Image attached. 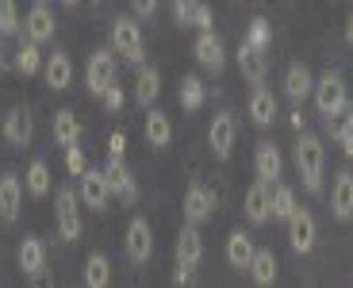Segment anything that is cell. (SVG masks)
<instances>
[{
  "mask_svg": "<svg viewBox=\"0 0 353 288\" xmlns=\"http://www.w3.org/2000/svg\"><path fill=\"white\" fill-rule=\"evenodd\" d=\"M203 96H208V88H203V81L196 77V73H188V77L181 81V104H185L188 112H196V108L203 104Z\"/></svg>",
  "mask_w": 353,
  "mask_h": 288,
  "instance_id": "d590c367",
  "label": "cell"
},
{
  "mask_svg": "<svg viewBox=\"0 0 353 288\" xmlns=\"http://www.w3.org/2000/svg\"><path fill=\"white\" fill-rule=\"evenodd\" d=\"M23 35V19H19V8L12 0H0V39Z\"/></svg>",
  "mask_w": 353,
  "mask_h": 288,
  "instance_id": "e575fe53",
  "label": "cell"
},
{
  "mask_svg": "<svg viewBox=\"0 0 353 288\" xmlns=\"http://www.w3.org/2000/svg\"><path fill=\"white\" fill-rule=\"evenodd\" d=\"M250 277H254L257 288H269V285H273V280H276V253L257 246L254 262H250Z\"/></svg>",
  "mask_w": 353,
  "mask_h": 288,
  "instance_id": "f1b7e54d",
  "label": "cell"
},
{
  "mask_svg": "<svg viewBox=\"0 0 353 288\" xmlns=\"http://www.w3.org/2000/svg\"><path fill=\"white\" fill-rule=\"evenodd\" d=\"M73 81V61L65 50H54L50 58H46V85L54 88V93H65Z\"/></svg>",
  "mask_w": 353,
  "mask_h": 288,
  "instance_id": "d4e9b609",
  "label": "cell"
},
{
  "mask_svg": "<svg viewBox=\"0 0 353 288\" xmlns=\"http://www.w3.org/2000/svg\"><path fill=\"white\" fill-rule=\"evenodd\" d=\"M150 253H154V231L142 215H134L131 227H127V258H131L134 265H146Z\"/></svg>",
  "mask_w": 353,
  "mask_h": 288,
  "instance_id": "30bf717a",
  "label": "cell"
},
{
  "mask_svg": "<svg viewBox=\"0 0 353 288\" xmlns=\"http://www.w3.org/2000/svg\"><path fill=\"white\" fill-rule=\"evenodd\" d=\"M123 154H127V135L123 131H112V135H108V157L123 162Z\"/></svg>",
  "mask_w": 353,
  "mask_h": 288,
  "instance_id": "ab89813d",
  "label": "cell"
},
{
  "mask_svg": "<svg viewBox=\"0 0 353 288\" xmlns=\"http://www.w3.org/2000/svg\"><path fill=\"white\" fill-rule=\"evenodd\" d=\"M234 139H239V119L234 112H219L212 123H208V146L219 162H227L230 150H234Z\"/></svg>",
  "mask_w": 353,
  "mask_h": 288,
  "instance_id": "5b68a950",
  "label": "cell"
},
{
  "mask_svg": "<svg viewBox=\"0 0 353 288\" xmlns=\"http://www.w3.org/2000/svg\"><path fill=\"white\" fill-rule=\"evenodd\" d=\"M315 112L327 119V127H334L338 123V115L350 108V93H345V77L338 70H327L323 77L315 81Z\"/></svg>",
  "mask_w": 353,
  "mask_h": 288,
  "instance_id": "6da1fadb",
  "label": "cell"
},
{
  "mask_svg": "<svg viewBox=\"0 0 353 288\" xmlns=\"http://www.w3.org/2000/svg\"><path fill=\"white\" fill-rule=\"evenodd\" d=\"M100 100H104V108H108V112H119V108L127 104V93H123V88H119V85H112V88H108L104 96H100Z\"/></svg>",
  "mask_w": 353,
  "mask_h": 288,
  "instance_id": "b9f144b4",
  "label": "cell"
},
{
  "mask_svg": "<svg viewBox=\"0 0 353 288\" xmlns=\"http://www.w3.org/2000/svg\"><path fill=\"white\" fill-rule=\"evenodd\" d=\"M269 215H273V184L254 181L246 189V219L250 223H269Z\"/></svg>",
  "mask_w": 353,
  "mask_h": 288,
  "instance_id": "ac0fdd59",
  "label": "cell"
},
{
  "mask_svg": "<svg viewBox=\"0 0 353 288\" xmlns=\"http://www.w3.org/2000/svg\"><path fill=\"white\" fill-rule=\"evenodd\" d=\"M54 227L65 242L81 238V196L73 189H58L54 192Z\"/></svg>",
  "mask_w": 353,
  "mask_h": 288,
  "instance_id": "3957f363",
  "label": "cell"
},
{
  "mask_svg": "<svg viewBox=\"0 0 353 288\" xmlns=\"http://www.w3.org/2000/svg\"><path fill=\"white\" fill-rule=\"evenodd\" d=\"M54 27H58V19H54L50 4H31V8H27V19H23V39L27 43H35V46L50 43Z\"/></svg>",
  "mask_w": 353,
  "mask_h": 288,
  "instance_id": "52a82bcc",
  "label": "cell"
},
{
  "mask_svg": "<svg viewBox=\"0 0 353 288\" xmlns=\"http://www.w3.org/2000/svg\"><path fill=\"white\" fill-rule=\"evenodd\" d=\"M81 200H85V208L92 211H108V204H112V189H108V177L104 169H88L85 177H81Z\"/></svg>",
  "mask_w": 353,
  "mask_h": 288,
  "instance_id": "9a60e30c",
  "label": "cell"
},
{
  "mask_svg": "<svg viewBox=\"0 0 353 288\" xmlns=\"http://www.w3.org/2000/svg\"><path fill=\"white\" fill-rule=\"evenodd\" d=\"M239 70H242V77H246L254 88H261V85H265V70H269V61H265V54H257L254 46L242 43V46H239Z\"/></svg>",
  "mask_w": 353,
  "mask_h": 288,
  "instance_id": "4316f807",
  "label": "cell"
},
{
  "mask_svg": "<svg viewBox=\"0 0 353 288\" xmlns=\"http://www.w3.org/2000/svg\"><path fill=\"white\" fill-rule=\"evenodd\" d=\"M173 288H196V269L176 265V269H173Z\"/></svg>",
  "mask_w": 353,
  "mask_h": 288,
  "instance_id": "7bdbcfd3",
  "label": "cell"
},
{
  "mask_svg": "<svg viewBox=\"0 0 353 288\" xmlns=\"http://www.w3.org/2000/svg\"><path fill=\"white\" fill-rule=\"evenodd\" d=\"M19 269H23V277H43V269H46V246H43V238H35V235H27L23 242H19Z\"/></svg>",
  "mask_w": 353,
  "mask_h": 288,
  "instance_id": "603a6c76",
  "label": "cell"
},
{
  "mask_svg": "<svg viewBox=\"0 0 353 288\" xmlns=\"http://www.w3.org/2000/svg\"><path fill=\"white\" fill-rule=\"evenodd\" d=\"M39 66H43V54H39V46L27 43V39H19V50H16V58H12V70L23 73V77H31V73H39Z\"/></svg>",
  "mask_w": 353,
  "mask_h": 288,
  "instance_id": "1f68e13d",
  "label": "cell"
},
{
  "mask_svg": "<svg viewBox=\"0 0 353 288\" xmlns=\"http://www.w3.org/2000/svg\"><path fill=\"white\" fill-rule=\"evenodd\" d=\"M246 112H250V119L257 123V127H269V123L276 119V96L269 93V88H254L250 93V104H246Z\"/></svg>",
  "mask_w": 353,
  "mask_h": 288,
  "instance_id": "484cf974",
  "label": "cell"
},
{
  "mask_svg": "<svg viewBox=\"0 0 353 288\" xmlns=\"http://www.w3.org/2000/svg\"><path fill=\"white\" fill-rule=\"evenodd\" d=\"M142 135H146V142H150L154 150H165L169 142H173V119H169V112L150 108V112H146V123H142Z\"/></svg>",
  "mask_w": 353,
  "mask_h": 288,
  "instance_id": "7402d4cb",
  "label": "cell"
},
{
  "mask_svg": "<svg viewBox=\"0 0 353 288\" xmlns=\"http://www.w3.org/2000/svg\"><path fill=\"white\" fill-rule=\"evenodd\" d=\"M192 54H196V61H200L208 73H219L223 66H227V46H223V39L215 35V31H203V35H196Z\"/></svg>",
  "mask_w": 353,
  "mask_h": 288,
  "instance_id": "7c38bea8",
  "label": "cell"
},
{
  "mask_svg": "<svg viewBox=\"0 0 353 288\" xmlns=\"http://www.w3.org/2000/svg\"><path fill=\"white\" fill-rule=\"evenodd\" d=\"M296 211H300V208H296V192H292L288 184H273V215L288 223Z\"/></svg>",
  "mask_w": 353,
  "mask_h": 288,
  "instance_id": "836d02e7",
  "label": "cell"
},
{
  "mask_svg": "<svg viewBox=\"0 0 353 288\" xmlns=\"http://www.w3.org/2000/svg\"><path fill=\"white\" fill-rule=\"evenodd\" d=\"M311 93H315V77H311V70L303 66V61H292L288 73H284V96L300 108Z\"/></svg>",
  "mask_w": 353,
  "mask_h": 288,
  "instance_id": "2e32d148",
  "label": "cell"
},
{
  "mask_svg": "<svg viewBox=\"0 0 353 288\" xmlns=\"http://www.w3.org/2000/svg\"><path fill=\"white\" fill-rule=\"evenodd\" d=\"M330 135L338 139L342 154L353 157V108H345V112H342V123H334V127H330Z\"/></svg>",
  "mask_w": 353,
  "mask_h": 288,
  "instance_id": "8d00e7d4",
  "label": "cell"
},
{
  "mask_svg": "<svg viewBox=\"0 0 353 288\" xmlns=\"http://www.w3.org/2000/svg\"><path fill=\"white\" fill-rule=\"evenodd\" d=\"M35 288H54V285H50V280H39V285H35Z\"/></svg>",
  "mask_w": 353,
  "mask_h": 288,
  "instance_id": "7dc6e473",
  "label": "cell"
},
{
  "mask_svg": "<svg viewBox=\"0 0 353 288\" xmlns=\"http://www.w3.org/2000/svg\"><path fill=\"white\" fill-rule=\"evenodd\" d=\"M345 43L353 46V16H350V23H345Z\"/></svg>",
  "mask_w": 353,
  "mask_h": 288,
  "instance_id": "bcb514c9",
  "label": "cell"
},
{
  "mask_svg": "<svg viewBox=\"0 0 353 288\" xmlns=\"http://www.w3.org/2000/svg\"><path fill=\"white\" fill-rule=\"evenodd\" d=\"M169 12H173V23L176 27L192 23V0H173V8H169Z\"/></svg>",
  "mask_w": 353,
  "mask_h": 288,
  "instance_id": "f35d334b",
  "label": "cell"
},
{
  "mask_svg": "<svg viewBox=\"0 0 353 288\" xmlns=\"http://www.w3.org/2000/svg\"><path fill=\"white\" fill-rule=\"evenodd\" d=\"M112 50L119 54V58L134 61V66L142 61V54H146V39H142V27L134 23L131 16H115V23H112Z\"/></svg>",
  "mask_w": 353,
  "mask_h": 288,
  "instance_id": "277c9868",
  "label": "cell"
},
{
  "mask_svg": "<svg viewBox=\"0 0 353 288\" xmlns=\"http://www.w3.org/2000/svg\"><path fill=\"white\" fill-rule=\"evenodd\" d=\"M323 166H327L323 139L303 131L300 139H296V169H300L303 189H307V192H323Z\"/></svg>",
  "mask_w": 353,
  "mask_h": 288,
  "instance_id": "7a4b0ae2",
  "label": "cell"
},
{
  "mask_svg": "<svg viewBox=\"0 0 353 288\" xmlns=\"http://www.w3.org/2000/svg\"><path fill=\"white\" fill-rule=\"evenodd\" d=\"M158 96H161V73H158V66H142L139 81H134V100L146 108V104H154Z\"/></svg>",
  "mask_w": 353,
  "mask_h": 288,
  "instance_id": "83f0119b",
  "label": "cell"
},
{
  "mask_svg": "<svg viewBox=\"0 0 353 288\" xmlns=\"http://www.w3.org/2000/svg\"><path fill=\"white\" fill-rule=\"evenodd\" d=\"M188 27H200V35L212 31V8H208V4H192V23Z\"/></svg>",
  "mask_w": 353,
  "mask_h": 288,
  "instance_id": "60d3db41",
  "label": "cell"
},
{
  "mask_svg": "<svg viewBox=\"0 0 353 288\" xmlns=\"http://www.w3.org/2000/svg\"><path fill=\"white\" fill-rule=\"evenodd\" d=\"M212 211H215V192L203 189V184H192L185 192V219L192 227H200L203 219H212Z\"/></svg>",
  "mask_w": 353,
  "mask_h": 288,
  "instance_id": "d6986e66",
  "label": "cell"
},
{
  "mask_svg": "<svg viewBox=\"0 0 353 288\" xmlns=\"http://www.w3.org/2000/svg\"><path fill=\"white\" fill-rule=\"evenodd\" d=\"M269 43H273V27H269V19H250V27H246V46H254L257 54H265L269 50Z\"/></svg>",
  "mask_w": 353,
  "mask_h": 288,
  "instance_id": "d6a6232c",
  "label": "cell"
},
{
  "mask_svg": "<svg viewBox=\"0 0 353 288\" xmlns=\"http://www.w3.org/2000/svg\"><path fill=\"white\" fill-rule=\"evenodd\" d=\"M23 184H27V192L31 196H50V166H46V157H35L31 166H27V177H23Z\"/></svg>",
  "mask_w": 353,
  "mask_h": 288,
  "instance_id": "4dcf8cb0",
  "label": "cell"
},
{
  "mask_svg": "<svg viewBox=\"0 0 353 288\" xmlns=\"http://www.w3.org/2000/svg\"><path fill=\"white\" fill-rule=\"evenodd\" d=\"M19 208H23V181H19V173H4L0 177V219L16 223Z\"/></svg>",
  "mask_w": 353,
  "mask_h": 288,
  "instance_id": "e0dca14e",
  "label": "cell"
},
{
  "mask_svg": "<svg viewBox=\"0 0 353 288\" xmlns=\"http://www.w3.org/2000/svg\"><path fill=\"white\" fill-rule=\"evenodd\" d=\"M330 211L334 219H353V173L350 169H338L334 184H330Z\"/></svg>",
  "mask_w": 353,
  "mask_h": 288,
  "instance_id": "ffe728a7",
  "label": "cell"
},
{
  "mask_svg": "<svg viewBox=\"0 0 353 288\" xmlns=\"http://www.w3.org/2000/svg\"><path fill=\"white\" fill-rule=\"evenodd\" d=\"M81 135H85V127H81L77 112H73V108H58V112H54V142L62 150H73L81 142Z\"/></svg>",
  "mask_w": 353,
  "mask_h": 288,
  "instance_id": "44dd1931",
  "label": "cell"
},
{
  "mask_svg": "<svg viewBox=\"0 0 353 288\" xmlns=\"http://www.w3.org/2000/svg\"><path fill=\"white\" fill-rule=\"evenodd\" d=\"M104 177H108V189H112V196H119L123 204H134V200H139V181H134V173H131V166H127V162H115V157H108Z\"/></svg>",
  "mask_w": 353,
  "mask_h": 288,
  "instance_id": "9c48e42d",
  "label": "cell"
},
{
  "mask_svg": "<svg viewBox=\"0 0 353 288\" xmlns=\"http://www.w3.org/2000/svg\"><path fill=\"white\" fill-rule=\"evenodd\" d=\"M115 85V54L112 50H97L85 66V88L92 96H104Z\"/></svg>",
  "mask_w": 353,
  "mask_h": 288,
  "instance_id": "8992f818",
  "label": "cell"
},
{
  "mask_svg": "<svg viewBox=\"0 0 353 288\" xmlns=\"http://www.w3.org/2000/svg\"><path fill=\"white\" fill-rule=\"evenodd\" d=\"M315 238H319V227H315V215L307 208H300L296 215L288 219V242L296 253H311L315 250Z\"/></svg>",
  "mask_w": 353,
  "mask_h": 288,
  "instance_id": "5bb4252c",
  "label": "cell"
},
{
  "mask_svg": "<svg viewBox=\"0 0 353 288\" xmlns=\"http://www.w3.org/2000/svg\"><path fill=\"white\" fill-rule=\"evenodd\" d=\"M4 142L8 146H31V139H35V115H31V108H12L8 115H4Z\"/></svg>",
  "mask_w": 353,
  "mask_h": 288,
  "instance_id": "ba28073f",
  "label": "cell"
},
{
  "mask_svg": "<svg viewBox=\"0 0 353 288\" xmlns=\"http://www.w3.org/2000/svg\"><path fill=\"white\" fill-rule=\"evenodd\" d=\"M112 285V262H108V253H88L85 262V288H108Z\"/></svg>",
  "mask_w": 353,
  "mask_h": 288,
  "instance_id": "f546056e",
  "label": "cell"
},
{
  "mask_svg": "<svg viewBox=\"0 0 353 288\" xmlns=\"http://www.w3.org/2000/svg\"><path fill=\"white\" fill-rule=\"evenodd\" d=\"M173 258H176V265H185V269H196V265H200V258H203V238H200V227L185 223V227L176 231Z\"/></svg>",
  "mask_w": 353,
  "mask_h": 288,
  "instance_id": "4fadbf2b",
  "label": "cell"
},
{
  "mask_svg": "<svg viewBox=\"0 0 353 288\" xmlns=\"http://www.w3.org/2000/svg\"><path fill=\"white\" fill-rule=\"evenodd\" d=\"M288 123H292V131H296V135H303V127H307V115H303V108H292Z\"/></svg>",
  "mask_w": 353,
  "mask_h": 288,
  "instance_id": "f6af8a7d",
  "label": "cell"
},
{
  "mask_svg": "<svg viewBox=\"0 0 353 288\" xmlns=\"http://www.w3.org/2000/svg\"><path fill=\"white\" fill-rule=\"evenodd\" d=\"M254 238H250V231H230L227 235V262L234 265V269H250V262H254Z\"/></svg>",
  "mask_w": 353,
  "mask_h": 288,
  "instance_id": "cb8c5ba5",
  "label": "cell"
},
{
  "mask_svg": "<svg viewBox=\"0 0 353 288\" xmlns=\"http://www.w3.org/2000/svg\"><path fill=\"white\" fill-rule=\"evenodd\" d=\"M131 8H134V16H142V19H150L154 12H158V4H154V0H134Z\"/></svg>",
  "mask_w": 353,
  "mask_h": 288,
  "instance_id": "ee69618b",
  "label": "cell"
},
{
  "mask_svg": "<svg viewBox=\"0 0 353 288\" xmlns=\"http://www.w3.org/2000/svg\"><path fill=\"white\" fill-rule=\"evenodd\" d=\"M65 169H70L73 177H85V173H88V166H85V154H81V146L65 150Z\"/></svg>",
  "mask_w": 353,
  "mask_h": 288,
  "instance_id": "74e56055",
  "label": "cell"
},
{
  "mask_svg": "<svg viewBox=\"0 0 353 288\" xmlns=\"http://www.w3.org/2000/svg\"><path fill=\"white\" fill-rule=\"evenodd\" d=\"M254 169H257V181L265 184H281V173H284V157H281V146L276 142H257L254 150Z\"/></svg>",
  "mask_w": 353,
  "mask_h": 288,
  "instance_id": "8fae6325",
  "label": "cell"
}]
</instances>
